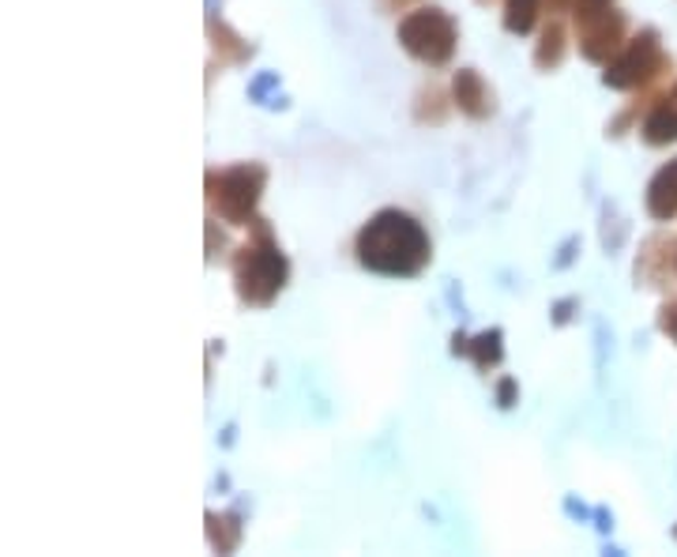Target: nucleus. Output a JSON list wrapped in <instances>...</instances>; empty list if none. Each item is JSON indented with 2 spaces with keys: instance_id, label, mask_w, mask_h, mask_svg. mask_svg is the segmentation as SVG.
I'll list each match as a JSON object with an SVG mask.
<instances>
[{
  "instance_id": "obj_4",
  "label": "nucleus",
  "mask_w": 677,
  "mask_h": 557,
  "mask_svg": "<svg viewBox=\"0 0 677 557\" xmlns=\"http://www.w3.org/2000/svg\"><path fill=\"white\" fill-rule=\"evenodd\" d=\"M268 170L260 163H237L230 170H207V208L230 226H249L260 215Z\"/></svg>"
},
{
  "instance_id": "obj_8",
  "label": "nucleus",
  "mask_w": 677,
  "mask_h": 557,
  "mask_svg": "<svg viewBox=\"0 0 677 557\" xmlns=\"http://www.w3.org/2000/svg\"><path fill=\"white\" fill-rule=\"evenodd\" d=\"M565 49H569V27H565L561 15H546L538 31V46H535V64L542 72H554L565 61Z\"/></svg>"
},
{
  "instance_id": "obj_17",
  "label": "nucleus",
  "mask_w": 677,
  "mask_h": 557,
  "mask_svg": "<svg viewBox=\"0 0 677 557\" xmlns=\"http://www.w3.org/2000/svg\"><path fill=\"white\" fill-rule=\"evenodd\" d=\"M380 4V12H388V15H406V12H414V4H418V0H377Z\"/></svg>"
},
{
  "instance_id": "obj_14",
  "label": "nucleus",
  "mask_w": 677,
  "mask_h": 557,
  "mask_svg": "<svg viewBox=\"0 0 677 557\" xmlns=\"http://www.w3.org/2000/svg\"><path fill=\"white\" fill-rule=\"evenodd\" d=\"M207 531H211V543H215L223 554L234 550L237 538H241V528H237V520L234 517H215V512L207 517Z\"/></svg>"
},
{
  "instance_id": "obj_19",
  "label": "nucleus",
  "mask_w": 677,
  "mask_h": 557,
  "mask_svg": "<svg viewBox=\"0 0 677 557\" xmlns=\"http://www.w3.org/2000/svg\"><path fill=\"white\" fill-rule=\"evenodd\" d=\"M663 332H670L674 340H677V301H674V306H666V309H663Z\"/></svg>"
},
{
  "instance_id": "obj_6",
  "label": "nucleus",
  "mask_w": 677,
  "mask_h": 557,
  "mask_svg": "<svg viewBox=\"0 0 677 557\" xmlns=\"http://www.w3.org/2000/svg\"><path fill=\"white\" fill-rule=\"evenodd\" d=\"M625 31H629V20H625V12L609 8V12L595 15L591 23L575 27V38H580V54L587 57L591 64H606L609 57H614L617 49L625 46Z\"/></svg>"
},
{
  "instance_id": "obj_10",
  "label": "nucleus",
  "mask_w": 677,
  "mask_h": 557,
  "mask_svg": "<svg viewBox=\"0 0 677 557\" xmlns=\"http://www.w3.org/2000/svg\"><path fill=\"white\" fill-rule=\"evenodd\" d=\"M640 132L651 147H663V143L677 140V87L666 98H658V106L648 114V121H643Z\"/></svg>"
},
{
  "instance_id": "obj_21",
  "label": "nucleus",
  "mask_w": 677,
  "mask_h": 557,
  "mask_svg": "<svg viewBox=\"0 0 677 557\" xmlns=\"http://www.w3.org/2000/svg\"><path fill=\"white\" fill-rule=\"evenodd\" d=\"M478 4H494V0H478Z\"/></svg>"
},
{
  "instance_id": "obj_20",
  "label": "nucleus",
  "mask_w": 677,
  "mask_h": 557,
  "mask_svg": "<svg viewBox=\"0 0 677 557\" xmlns=\"http://www.w3.org/2000/svg\"><path fill=\"white\" fill-rule=\"evenodd\" d=\"M572 4L575 0H546V15H565V12L572 15Z\"/></svg>"
},
{
  "instance_id": "obj_2",
  "label": "nucleus",
  "mask_w": 677,
  "mask_h": 557,
  "mask_svg": "<svg viewBox=\"0 0 677 557\" xmlns=\"http://www.w3.org/2000/svg\"><path fill=\"white\" fill-rule=\"evenodd\" d=\"M230 268H234L237 298H241L245 306L268 309L271 301L283 294L286 278H290V260H286V252L278 249V241H275V234H271L264 215H257L249 223V241L234 252Z\"/></svg>"
},
{
  "instance_id": "obj_1",
  "label": "nucleus",
  "mask_w": 677,
  "mask_h": 557,
  "mask_svg": "<svg viewBox=\"0 0 677 557\" xmlns=\"http://www.w3.org/2000/svg\"><path fill=\"white\" fill-rule=\"evenodd\" d=\"M358 264L388 278H414L433 260V241L426 226L403 208H380L354 238Z\"/></svg>"
},
{
  "instance_id": "obj_12",
  "label": "nucleus",
  "mask_w": 677,
  "mask_h": 557,
  "mask_svg": "<svg viewBox=\"0 0 677 557\" xmlns=\"http://www.w3.org/2000/svg\"><path fill=\"white\" fill-rule=\"evenodd\" d=\"M501 340H504V335L497 332V328H489V332H482V335H474V340H467V354H471V362L482 369V374H486V369H494L497 362L504 358Z\"/></svg>"
},
{
  "instance_id": "obj_5",
  "label": "nucleus",
  "mask_w": 677,
  "mask_h": 557,
  "mask_svg": "<svg viewBox=\"0 0 677 557\" xmlns=\"http://www.w3.org/2000/svg\"><path fill=\"white\" fill-rule=\"evenodd\" d=\"M666 69H670V61H666V54L658 49V35L648 27V31H640L637 38L625 42V46L609 57L606 72H603V83L606 87H614V91L648 87V83L658 80Z\"/></svg>"
},
{
  "instance_id": "obj_18",
  "label": "nucleus",
  "mask_w": 677,
  "mask_h": 557,
  "mask_svg": "<svg viewBox=\"0 0 677 557\" xmlns=\"http://www.w3.org/2000/svg\"><path fill=\"white\" fill-rule=\"evenodd\" d=\"M497 403H501V407H512L515 403V381L512 377H504V381L497 384Z\"/></svg>"
},
{
  "instance_id": "obj_9",
  "label": "nucleus",
  "mask_w": 677,
  "mask_h": 557,
  "mask_svg": "<svg viewBox=\"0 0 677 557\" xmlns=\"http://www.w3.org/2000/svg\"><path fill=\"white\" fill-rule=\"evenodd\" d=\"M648 211H651V218H658V223H666V218L677 215V158L674 163H666L663 170L651 177Z\"/></svg>"
},
{
  "instance_id": "obj_3",
  "label": "nucleus",
  "mask_w": 677,
  "mask_h": 557,
  "mask_svg": "<svg viewBox=\"0 0 677 557\" xmlns=\"http://www.w3.org/2000/svg\"><path fill=\"white\" fill-rule=\"evenodd\" d=\"M400 46L426 69H444L452 64L455 46H460V27L455 20L437 4H418L414 12H406L395 31Z\"/></svg>"
},
{
  "instance_id": "obj_7",
  "label": "nucleus",
  "mask_w": 677,
  "mask_h": 557,
  "mask_svg": "<svg viewBox=\"0 0 677 557\" xmlns=\"http://www.w3.org/2000/svg\"><path fill=\"white\" fill-rule=\"evenodd\" d=\"M448 95H452V106L460 109L463 117H471V121H486V117H494V109H497L494 91H489V83L474 69L455 72Z\"/></svg>"
},
{
  "instance_id": "obj_13",
  "label": "nucleus",
  "mask_w": 677,
  "mask_h": 557,
  "mask_svg": "<svg viewBox=\"0 0 677 557\" xmlns=\"http://www.w3.org/2000/svg\"><path fill=\"white\" fill-rule=\"evenodd\" d=\"M452 98V95H448ZM448 98H444V91L440 87H429V91H421L418 95V109H414V117H418L421 125H440L448 117Z\"/></svg>"
},
{
  "instance_id": "obj_15",
  "label": "nucleus",
  "mask_w": 677,
  "mask_h": 557,
  "mask_svg": "<svg viewBox=\"0 0 677 557\" xmlns=\"http://www.w3.org/2000/svg\"><path fill=\"white\" fill-rule=\"evenodd\" d=\"M211 35H215V49H223V54L230 57V61H245V57L252 54L249 46H237L241 38H234L230 31L223 27V23H211Z\"/></svg>"
},
{
  "instance_id": "obj_11",
  "label": "nucleus",
  "mask_w": 677,
  "mask_h": 557,
  "mask_svg": "<svg viewBox=\"0 0 677 557\" xmlns=\"http://www.w3.org/2000/svg\"><path fill=\"white\" fill-rule=\"evenodd\" d=\"M546 15V0H504V31L508 35H531Z\"/></svg>"
},
{
  "instance_id": "obj_16",
  "label": "nucleus",
  "mask_w": 677,
  "mask_h": 557,
  "mask_svg": "<svg viewBox=\"0 0 677 557\" xmlns=\"http://www.w3.org/2000/svg\"><path fill=\"white\" fill-rule=\"evenodd\" d=\"M614 8V0H575L572 4V27H583V23H591L595 15H603Z\"/></svg>"
}]
</instances>
